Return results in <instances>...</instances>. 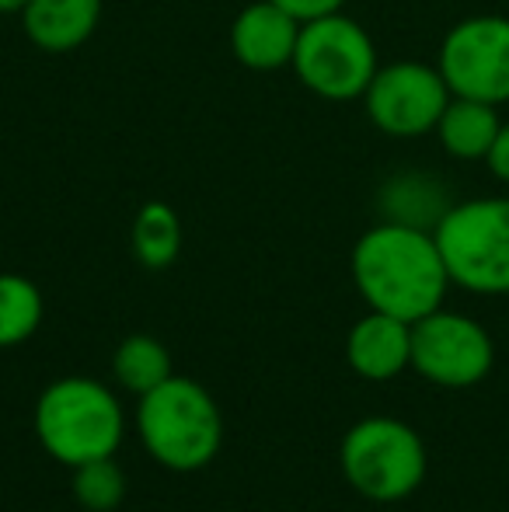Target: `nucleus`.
I'll use <instances>...</instances> for the list:
<instances>
[{
  "label": "nucleus",
  "instance_id": "20",
  "mask_svg": "<svg viewBox=\"0 0 509 512\" xmlns=\"http://www.w3.org/2000/svg\"><path fill=\"white\" fill-rule=\"evenodd\" d=\"M485 168L492 171V178H496V182L509 185V122H503L496 143H492V150L485 154Z\"/></svg>",
  "mask_w": 509,
  "mask_h": 512
},
{
  "label": "nucleus",
  "instance_id": "16",
  "mask_svg": "<svg viewBox=\"0 0 509 512\" xmlns=\"http://www.w3.org/2000/svg\"><path fill=\"white\" fill-rule=\"evenodd\" d=\"M112 373L129 394H150L171 377V356L154 335H129L112 356Z\"/></svg>",
  "mask_w": 509,
  "mask_h": 512
},
{
  "label": "nucleus",
  "instance_id": "19",
  "mask_svg": "<svg viewBox=\"0 0 509 512\" xmlns=\"http://www.w3.org/2000/svg\"><path fill=\"white\" fill-rule=\"evenodd\" d=\"M279 4L283 11H290L293 18L300 21H311V18H321V14H335L346 7V0H272Z\"/></svg>",
  "mask_w": 509,
  "mask_h": 512
},
{
  "label": "nucleus",
  "instance_id": "3",
  "mask_svg": "<svg viewBox=\"0 0 509 512\" xmlns=\"http://www.w3.org/2000/svg\"><path fill=\"white\" fill-rule=\"evenodd\" d=\"M143 450L178 474L203 471L224 443V415L213 394L189 377L171 373L161 387L140 398L136 408Z\"/></svg>",
  "mask_w": 509,
  "mask_h": 512
},
{
  "label": "nucleus",
  "instance_id": "13",
  "mask_svg": "<svg viewBox=\"0 0 509 512\" xmlns=\"http://www.w3.org/2000/svg\"><path fill=\"white\" fill-rule=\"evenodd\" d=\"M454 206L450 189L436 175L419 168L394 171L391 178L377 189V209L381 220L405 223V227L419 230H436V223L447 216V209Z\"/></svg>",
  "mask_w": 509,
  "mask_h": 512
},
{
  "label": "nucleus",
  "instance_id": "8",
  "mask_svg": "<svg viewBox=\"0 0 509 512\" xmlns=\"http://www.w3.org/2000/svg\"><path fill=\"white\" fill-rule=\"evenodd\" d=\"M492 363L496 345L475 317L440 307L412 324V370L429 384L464 391L482 384Z\"/></svg>",
  "mask_w": 509,
  "mask_h": 512
},
{
  "label": "nucleus",
  "instance_id": "9",
  "mask_svg": "<svg viewBox=\"0 0 509 512\" xmlns=\"http://www.w3.org/2000/svg\"><path fill=\"white\" fill-rule=\"evenodd\" d=\"M450 88L436 63L394 60L381 67L370 81L363 105L367 115L384 136L415 140L436 129L443 108L450 105Z\"/></svg>",
  "mask_w": 509,
  "mask_h": 512
},
{
  "label": "nucleus",
  "instance_id": "17",
  "mask_svg": "<svg viewBox=\"0 0 509 512\" xmlns=\"http://www.w3.org/2000/svg\"><path fill=\"white\" fill-rule=\"evenodd\" d=\"M42 324V293L18 272H0V349L21 345Z\"/></svg>",
  "mask_w": 509,
  "mask_h": 512
},
{
  "label": "nucleus",
  "instance_id": "14",
  "mask_svg": "<svg viewBox=\"0 0 509 512\" xmlns=\"http://www.w3.org/2000/svg\"><path fill=\"white\" fill-rule=\"evenodd\" d=\"M503 119H499V105L475 102V98H450L443 108L440 122H436V140H440L443 154L454 161H485V154L496 143Z\"/></svg>",
  "mask_w": 509,
  "mask_h": 512
},
{
  "label": "nucleus",
  "instance_id": "2",
  "mask_svg": "<svg viewBox=\"0 0 509 512\" xmlns=\"http://www.w3.org/2000/svg\"><path fill=\"white\" fill-rule=\"evenodd\" d=\"M35 436L49 457L74 471L88 460L116 457L126 436V415L102 380L63 377L35 401Z\"/></svg>",
  "mask_w": 509,
  "mask_h": 512
},
{
  "label": "nucleus",
  "instance_id": "21",
  "mask_svg": "<svg viewBox=\"0 0 509 512\" xmlns=\"http://www.w3.org/2000/svg\"><path fill=\"white\" fill-rule=\"evenodd\" d=\"M28 0H0V14H21Z\"/></svg>",
  "mask_w": 509,
  "mask_h": 512
},
{
  "label": "nucleus",
  "instance_id": "1",
  "mask_svg": "<svg viewBox=\"0 0 509 512\" xmlns=\"http://www.w3.org/2000/svg\"><path fill=\"white\" fill-rule=\"evenodd\" d=\"M349 265L367 307L408 324L440 310L447 290L454 286L433 230L391 220H381L356 241Z\"/></svg>",
  "mask_w": 509,
  "mask_h": 512
},
{
  "label": "nucleus",
  "instance_id": "11",
  "mask_svg": "<svg viewBox=\"0 0 509 512\" xmlns=\"http://www.w3.org/2000/svg\"><path fill=\"white\" fill-rule=\"evenodd\" d=\"M346 359L363 380H394L412 366V324L370 310L349 328Z\"/></svg>",
  "mask_w": 509,
  "mask_h": 512
},
{
  "label": "nucleus",
  "instance_id": "4",
  "mask_svg": "<svg viewBox=\"0 0 509 512\" xmlns=\"http://www.w3.org/2000/svg\"><path fill=\"white\" fill-rule=\"evenodd\" d=\"M450 283L482 297L509 293V196H478L447 209L433 230Z\"/></svg>",
  "mask_w": 509,
  "mask_h": 512
},
{
  "label": "nucleus",
  "instance_id": "18",
  "mask_svg": "<svg viewBox=\"0 0 509 512\" xmlns=\"http://www.w3.org/2000/svg\"><path fill=\"white\" fill-rule=\"evenodd\" d=\"M74 499L88 512H116L126 499V474L112 457L74 467Z\"/></svg>",
  "mask_w": 509,
  "mask_h": 512
},
{
  "label": "nucleus",
  "instance_id": "7",
  "mask_svg": "<svg viewBox=\"0 0 509 512\" xmlns=\"http://www.w3.org/2000/svg\"><path fill=\"white\" fill-rule=\"evenodd\" d=\"M450 95L509 105V18L471 14L447 28L436 53Z\"/></svg>",
  "mask_w": 509,
  "mask_h": 512
},
{
  "label": "nucleus",
  "instance_id": "10",
  "mask_svg": "<svg viewBox=\"0 0 509 512\" xmlns=\"http://www.w3.org/2000/svg\"><path fill=\"white\" fill-rule=\"evenodd\" d=\"M300 25L304 21L293 18L272 0H255V4L241 7L238 18L231 25V53L241 67L258 70V74H272L293 63V49L300 39Z\"/></svg>",
  "mask_w": 509,
  "mask_h": 512
},
{
  "label": "nucleus",
  "instance_id": "12",
  "mask_svg": "<svg viewBox=\"0 0 509 512\" xmlns=\"http://www.w3.org/2000/svg\"><path fill=\"white\" fill-rule=\"evenodd\" d=\"M102 21V0H28L21 7V28L42 53L81 49Z\"/></svg>",
  "mask_w": 509,
  "mask_h": 512
},
{
  "label": "nucleus",
  "instance_id": "15",
  "mask_svg": "<svg viewBox=\"0 0 509 512\" xmlns=\"http://www.w3.org/2000/svg\"><path fill=\"white\" fill-rule=\"evenodd\" d=\"M182 251V223L168 203H143L133 216V255L147 269H168Z\"/></svg>",
  "mask_w": 509,
  "mask_h": 512
},
{
  "label": "nucleus",
  "instance_id": "6",
  "mask_svg": "<svg viewBox=\"0 0 509 512\" xmlns=\"http://www.w3.org/2000/svg\"><path fill=\"white\" fill-rule=\"evenodd\" d=\"M342 474L370 502H401L419 492L426 478L422 436L401 418H363L342 439Z\"/></svg>",
  "mask_w": 509,
  "mask_h": 512
},
{
  "label": "nucleus",
  "instance_id": "5",
  "mask_svg": "<svg viewBox=\"0 0 509 512\" xmlns=\"http://www.w3.org/2000/svg\"><path fill=\"white\" fill-rule=\"evenodd\" d=\"M290 70L325 102H356L367 95L381 60L367 28L346 11H335L300 25Z\"/></svg>",
  "mask_w": 509,
  "mask_h": 512
}]
</instances>
